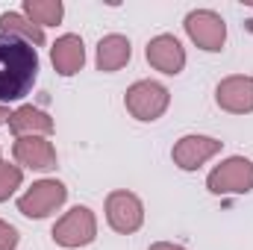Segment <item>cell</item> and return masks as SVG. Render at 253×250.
Wrapping results in <instances>:
<instances>
[{"label": "cell", "mask_w": 253, "mask_h": 250, "mask_svg": "<svg viewBox=\"0 0 253 250\" xmlns=\"http://www.w3.org/2000/svg\"><path fill=\"white\" fill-rule=\"evenodd\" d=\"M144 56H147L150 68H156V71H162V74H168V77H177V74L186 68V47L180 44L177 36H168V33L150 39Z\"/></svg>", "instance_id": "30bf717a"}, {"label": "cell", "mask_w": 253, "mask_h": 250, "mask_svg": "<svg viewBox=\"0 0 253 250\" xmlns=\"http://www.w3.org/2000/svg\"><path fill=\"white\" fill-rule=\"evenodd\" d=\"M18 248V230L0 218V250H15Z\"/></svg>", "instance_id": "ac0fdd59"}, {"label": "cell", "mask_w": 253, "mask_h": 250, "mask_svg": "<svg viewBox=\"0 0 253 250\" xmlns=\"http://www.w3.org/2000/svg\"><path fill=\"white\" fill-rule=\"evenodd\" d=\"M0 33L15 36V39L27 42V44H33V47H42V44H44V30L36 27L24 12H3V15H0Z\"/></svg>", "instance_id": "9a60e30c"}, {"label": "cell", "mask_w": 253, "mask_h": 250, "mask_svg": "<svg viewBox=\"0 0 253 250\" xmlns=\"http://www.w3.org/2000/svg\"><path fill=\"white\" fill-rule=\"evenodd\" d=\"M9 129L15 138H24V135H50L53 132V118L44 112V109H36V106H18L12 115H9Z\"/></svg>", "instance_id": "4fadbf2b"}, {"label": "cell", "mask_w": 253, "mask_h": 250, "mask_svg": "<svg viewBox=\"0 0 253 250\" xmlns=\"http://www.w3.org/2000/svg\"><path fill=\"white\" fill-rule=\"evenodd\" d=\"M206 188L218 197L224 194H248L253 191V162L245 156H230L206 177Z\"/></svg>", "instance_id": "277c9868"}, {"label": "cell", "mask_w": 253, "mask_h": 250, "mask_svg": "<svg viewBox=\"0 0 253 250\" xmlns=\"http://www.w3.org/2000/svg\"><path fill=\"white\" fill-rule=\"evenodd\" d=\"M50 236H53V242L59 248H68V250L85 248V245H91L97 239V218H94V212L88 206H74L53 224Z\"/></svg>", "instance_id": "3957f363"}, {"label": "cell", "mask_w": 253, "mask_h": 250, "mask_svg": "<svg viewBox=\"0 0 253 250\" xmlns=\"http://www.w3.org/2000/svg\"><path fill=\"white\" fill-rule=\"evenodd\" d=\"M147 250H186L183 245H174V242H156V245H150Z\"/></svg>", "instance_id": "d6986e66"}, {"label": "cell", "mask_w": 253, "mask_h": 250, "mask_svg": "<svg viewBox=\"0 0 253 250\" xmlns=\"http://www.w3.org/2000/svg\"><path fill=\"white\" fill-rule=\"evenodd\" d=\"M12 156H15V162L21 168H33V171H50V168H56V147L44 135L15 138Z\"/></svg>", "instance_id": "8fae6325"}, {"label": "cell", "mask_w": 253, "mask_h": 250, "mask_svg": "<svg viewBox=\"0 0 253 250\" xmlns=\"http://www.w3.org/2000/svg\"><path fill=\"white\" fill-rule=\"evenodd\" d=\"M124 106L135 121H156L171 106V91L156 80H138L126 88Z\"/></svg>", "instance_id": "7a4b0ae2"}, {"label": "cell", "mask_w": 253, "mask_h": 250, "mask_svg": "<svg viewBox=\"0 0 253 250\" xmlns=\"http://www.w3.org/2000/svg\"><path fill=\"white\" fill-rule=\"evenodd\" d=\"M189 39L206 53H218L227 42V24L218 12L212 9H191L183 21Z\"/></svg>", "instance_id": "8992f818"}, {"label": "cell", "mask_w": 253, "mask_h": 250, "mask_svg": "<svg viewBox=\"0 0 253 250\" xmlns=\"http://www.w3.org/2000/svg\"><path fill=\"white\" fill-rule=\"evenodd\" d=\"M106 221L121 236L135 233L144 224V203H141V197L132 194V191H126V188L112 191L106 197Z\"/></svg>", "instance_id": "52a82bcc"}, {"label": "cell", "mask_w": 253, "mask_h": 250, "mask_svg": "<svg viewBox=\"0 0 253 250\" xmlns=\"http://www.w3.org/2000/svg\"><path fill=\"white\" fill-rule=\"evenodd\" d=\"M21 183H24L21 165H12V162H3V159H0V203L9 200V197L21 188Z\"/></svg>", "instance_id": "e0dca14e"}, {"label": "cell", "mask_w": 253, "mask_h": 250, "mask_svg": "<svg viewBox=\"0 0 253 250\" xmlns=\"http://www.w3.org/2000/svg\"><path fill=\"white\" fill-rule=\"evenodd\" d=\"M50 62H53V71L59 77H74L83 71L85 65V44L80 36L68 33V36H59L50 47Z\"/></svg>", "instance_id": "7c38bea8"}, {"label": "cell", "mask_w": 253, "mask_h": 250, "mask_svg": "<svg viewBox=\"0 0 253 250\" xmlns=\"http://www.w3.org/2000/svg\"><path fill=\"white\" fill-rule=\"evenodd\" d=\"M129 56H132V44L126 36L112 33V36H103L97 42V71H103V74L121 71L129 62Z\"/></svg>", "instance_id": "5bb4252c"}, {"label": "cell", "mask_w": 253, "mask_h": 250, "mask_svg": "<svg viewBox=\"0 0 253 250\" xmlns=\"http://www.w3.org/2000/svg\"><path fill=\"white\" fill-rule=\"evenodd\" d=\"M9 115H12V112H9V109H6V106L0 103V126H3V124H9Z\"/></svg>", "instance_id": "ffe728a7"}, {"label": "cell", "mask_w": 253, "mask_h": 250, "mask_svg": "<svg viewBox=\"0 0 253 250\" xmlns=\"http://www.w3.org/2000/svg\"><path fill=\"white\" fill-rule=\"evenodd\" d=\"M39 77V53L33 44L0 33V103L24 100Z\"/></svg>", "instance_id": "6da1fadb"}, {"label": "cell", "mask_w": 253, "mask_h": 250, "mask_svg": "<svg viewBox=\"0 0 253 250\" xmlns=\"http://www.w3.org/2000/svg\"><path fill=\"white\" fill-rule=\"evenodd\" d=\"M65 200H68L65 183H59V180H39V183H33V186L18 197V212L24 218L42 221V218L53 215Z\"/></svg>", "instance_id": "5b68a950"}, {"label": "cell", "mask_w": 253, "mask_h": 250, "mask_svg": "<svg viewBox=\"0 0 253 250\" xmlns=\"http://www.w3.org/2000/svg\"><path fill=\"white\" fill-rule=\"evenodd\" d=\"M224 147V141L212 138V135H183L174 150H171V159L180 171H197L200 165H206L212 156H218Z\"/></svg>", "instance_id": "ba28073f"}, {"label": "cell", "mask_w": 253, "mask_h": 250, "mask_svg": "<svg viewBox=\"0 0 253 250\" xmlns=\"http://www.w3.org/2000/svg\"><path fill=\"white\" fill-rule=\"evenodd\" d=\"M215 103L230 115H251L253 112V77L233 74L224 77L215 88Z\"/></svg>", "instance_id": "9c48e42d"}, {"label": "cell", "mask_w": 253, "mask_h": 250, "mask_svg": "<svg viewBox=\"0 0 253 250\" xmlns=\"http://www.w3.org/2000/svg\"><path fill=\"white\" fill-rule=\"evenodd\" d=\"M24 15L36 27H56L65 15L62 0H24Z\"/></svg>", "instance_id": "2e32d148"}]
</instances>
